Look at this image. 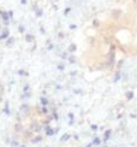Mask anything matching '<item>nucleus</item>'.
<instances>
[{
  "instance_id": "obj_1",
  "label": "nucleus",
  "mask_w": 137,
  "mask_h": 147,
  "mask_svg": "<svg viewBox=\"0 0 137 147\" xmlns=\"http://www.w3.org/2000/svg\"><path fill=\"white\" fill-rule=\"evenodd\" d=\"M53 129H52V128H49V127H47L46 128V134H47V135H49V136H51V135H53Z\"/></svg>"
},
{
  "instance_id": "obj_2",
  "label": "nucleus",
  "mask_w": 137,
  "mask_h": 147,
  "mask_svg": "<svg viewBox=\"0 0 137 147\" xmlns=\"http://www.w3.org/2000/svg\"><path fill=\"white\" fill-rule=\"evenodd\" d=\"M41 101H42V104H43V105H47V104H48V100L46 99V98H42V99H41Z\"/></svg>"
},
{
  "instance_id": "obj_3",
  "label": "nucleus",
  "mask_w": 137,
  "mask_h": 147,
  "mask_svg": "<svg viewBox=\"0 0 137 147\" xmlns=\"http://www.w3.org/2000/svg\"><path fill=\"white\" fill-rule=\"evenodd\" d=\"M7 36H9V33H7V32H5L3 36H0V39H5V38H7Z\"/></svg>"
},
{
  "instance_id": "obj_4",
  "label": "nucleus",
  "mask_w": 137,
  "mask_h": 147,
  "mask_svg": "<svg viewBox=\"0 0 137 147\" xmlns=\"http://www.w3.org/2000/svg\"><path fill=\"white\" fill-rule=\"evenodd\" d=\"M27 40L28 41H32L33 40V36H27Z\"/></svg>"
},
{
  "instance_id": "obj_5",
  "label": "nucleus",
  "mask_w": 137,
  "mask_h": 147,
  "mask_svg": "<svg viewBox=\"0 0 137 147\" xmlns=\"http://www.w3.org/2000/svg\"><path fill=\"white\" fill-rule=\"evenodd\" d=\"M7 15H9V13H6V12H5V13H4V18H5V20H7V17H9Z\"/></svg>"
}]
</instances>
